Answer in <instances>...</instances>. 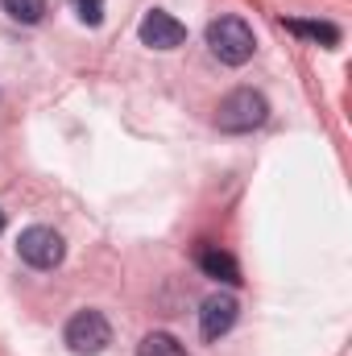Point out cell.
I'll return each instance as SVG.
<instances>
[{
	"label": "cell",
	"mask_w": 352,
	"mask_h": 356,
	"mask_svg": "<svg viewBox=\"0 0 352 356\" xmlns=\"http://www.w3.org/2000/svg\"><path fill=\"white\" fill-rule=\"evenodd\" d=\"M17 253H21V261L33 269H54L63 266V257H67V245H63V236L54 232V228H46V224H33V228H25L21 232V241H17Z\"/></svg>",
	"instance_id": "cell-4"
},
{
	"label": "cell",
	"mask_w": 352,
	"mask_h": 356,
	"mask_svg": "<svg viewBox=\"0 0 352 356\" xmlns=\"http://www.w3.org/2000/svg\"><path fill=\"white\" fill-rule=\"evenodd\" d=\"M207 50L224 63V67H245L257 50V38L249 29V21L241 17H220L207 25Z\"/></svg>",
	"instance_id": "cell-2"
},
{
	"label": "cell",
	"mask_w": 352,
	"mask_h": 356,
	"mask_svg": "<svg viewBox=\"0 0 352 356\" xmlns=\"http://www.w3.org/2000/svg\"><path fill=\"white\" fill-rule=\"evenodd\" d=\"M4 4V13L13 17V21H21V25H38L42 17H46V0H0Z\"/></svg>",
	"instance_id": "cell-10"
},
{
	"label": "cell",
	"mask_w": 352,
	"mask_h": 356,
	"mask_svg": "<svg viewBox=\"0 0 352 356\" xmlns=\"http://www.w3.org/2000/svg\"><path fill=\"white\" fill-rule=\"evenodd\" d=\"M71 8H75V17L83 25H99L104 21V0H71Z\"/></svg>",
	"instance_id": "cell-11"
},
{
	"label": "cell",
	"mask_w": 352,
	"mask_h": 356,
	"mask_svg": "<svg viewBox=\"0 0 352 356\" xmlns=\"http://www.w3.org/2000/svg\"><path fill=\"white\" fill-rule=\"evenodd\" d=\"M195 261H199V269H203L207 277H216V282H224V286H241V266H237L224 249L199 245V249H195Z\"/></svg>",
	"instance_id": "cell-7"
},
{
	"label": "cell",
	"mask_w": 352,
	"mask_h": 356,
	"mask_svg": "<svg viewBox=\"0 0 352 356\" xmlns=\"http://www.w3.org/2000/svg\"><path fill=\"white\" fill-rule=\"evenodd\" d=\"M63 340H67V348H71L75 356H99L108 344H112V323H108L99 311H91L88 307V311L71 315Z\"/></svg>",
	"instance_id": "cell-3"
},
{
	"label": "cell",
	"mask_w": 352,
	"mask_h": 356,
	"mask_svg": "<svg viewBox=\"0 0 352 356\" xmlns=\"http://www.w3.org/2000/svg\"><path fill=\"white\" fill-rule=\"evenodd\" d=\"M265 116H269V99H265L262 91L237 88L220 99V108H216V129H220V133H253V129L265 124Z\"/></svg>",
	"instance_id": "cell-1"
},
{
	"label": "cell",
	"mask_w": 352,
	"mask_h": 356,
	"mask_svg": "<svg viewBox=\"0 0 352 356\" xmlns=\"http://www.w3.org/2000/svg\"><path fill=\"white\" fill-rule=\"evenodd\" d=\"M237 315H241V307H237L232 294H211V298H203V307H199V332H203V340L228 336L232 323H237Z\"/></svg>",
	"instance_id": "cell-6"
},
{
	"label": "cell",
	"mask_w": 352,
	"mask_h": 356,
	"mask_svg": "<svg viewBox=\"0 0 352 356\" xmlns=\"http://www.w3.org/2000/svg\"><path fill=\"white\" fill-rule=\"evenodd\" d=\"M0 232H4V211H0Z\"/></svg>",
	"instance_id": "cell-12"
},
{
	"label": "cell",
	"mask_w": 352,
	"mask_h": 356,
	"mask_svg": "<svg viewBox=\"0 0 352 356\" xmlns=\"http://www.w3.org/2000/svg\"><path fill=\"white\" fill-rule=\"evenodd\" d=\"M137 356H186V348L178 344L170 332H150V336L137 344Z\"/></svg>",
	"instance_id": "cell-9"
},
{
	"label": "cell",
	"mask_w": 352,
	"mask_h": 356,
	"mask_svg": "<svg viewBox=\"0 0 352 356\" xmlns=\"http://www.w3.org/2000/svg\"><path fill=\"white\" fill-rule=\"evenodd\" d=\"M290 33H298V38H311V42H319V46H340V29L332 25V21H282Z\"/></svg>",
	"instance_id": "cell-8"
},
{
	"label": "cell",
	"mask_w": 352,
	"mask_h": 356,
	"mask_svg": "<svg viewBox=\"0 0 352 356\" xmlns=\"http://www.w3.org/2000/svg\"><path fill=\"white\" fill-rule=\"evenodd\" d=\"M137 38L150 50H178L186 42V25L178 17H170V13H162V8H150L141 17V25H137Z\"/></svg>",
	"instance_id": "cell-5"
}]
</instances>
